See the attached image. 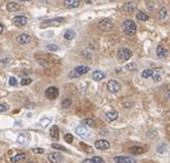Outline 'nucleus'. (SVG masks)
<instances>
[{
    "label": "nucleus",
    "mask_w": 170,
    "mask_h": 163,
    "mask_svg": "<svg viewBox=\"0 0 170 163\" xmlns=\"http://www.w3.org/2000/svg\"><path fill=\"white\" fill-rule=\"evenodd\" d=\"M64 141H67L68 144H71V142L74 141V136H72V134H70V133L64 134Z\"/></svg>",
    "instance_id": "obj_34"
},
{
    "label": "nucleus",
    "mask_w": 170,
    "mask_h": 163,
    "mask_svg": "<svg viewBox=\"0 0 170 163\" xmlns=\"http://www.w3.org/2000/svg\"><path fill=\"white\" fill-rule=\"evenodd\" d=\"M25 157H27V155L24 153H20V154L14 155L13 157H11V162L12 163H17V162H20L22 160H25Z\"/></svg>",
    "instance_id": "obj_19"
},
{
    "label": "nucleus",
    "mask_w": 170,
    "mask_h": 163,
    "mask_svg": "<svg viewBox=\"0 0 170 163\" xmlns=\"http://www.w3.org/2000/svg\"><path fill=\"white\" fill-rule=\"evenodd\" d=\"M105 77H106V73H105L104 71H101V70H96V71H93V73H92L93 80H97V82L102 80Z\"/></svg>",
    "instance_id": "obj_16"
},
{
    "label": "nucleus",
    "mask_w": 170,
    "mask_h": 163,
    "mask_svg": "<svg viewBox=\"0 0 170 163\" xmlns=\"http://www.w3.org/2000/svg\"><path fill=\"white\" fill-rule=\"evenodd\" d=\"M79 4H80V3L78 1V0H64V1H63V6H64L66 8H69V9L78 7Z\"/></svg>",
    "instance_id": "obj_13"
},
{
    "label": "nucleus",
    "mask_w": 170,
    "mask_h": 163,
    "mask_svg": "<svg viewBox=\"0 0 170 163\" xmlns=\"http://www.w3.org/2000/svg\"><path fill=\"white\" fill-rule=\"evenodd\" d=\"M46 48L47 49H51V51H58L59 49V46L58 45H47Z\"/></svg>",
    "instance_id": "obj_39"
},
{
    "label": "nucleus",
    "mask_w": 170,
    "mask_h": 163,
    "mask_svg": "<svg viewBox=\"0 0 170 163\" xmlns=\"http://www.w3.org/2000/svg\"><path fill=\"white\" fill-rule=\"evenodd\" d=\"M29 140H30V137H29L28 133H21V134H19V137H17V142H19L20 145H22V146L27 145V144L29 142Z\"/></svg>",
    "instance_id": "obj_15"
},
{
    "label": "nucleus",
    "mask_w": 170,
    "mask_h": 163,
    "mask_svg": "<svg viewBox=\"0 0 170 163\" xmlns=\"http://www.w3.org/2000/svg\"><path fill=\"white\" fill-rule=\"evenodd\" d=\"M9 86H16L17 85V79L15 77H9Z\"/></svg>",
    "instance_id": "obj_36"
},
{
    "label": "nucleus",
    "mask_w": 170,
    "mask_h": 163,
    "mask_svg": "<svg viewBox=\"0 0 170 163\" xmlns=\"http://www.w3.org/2000/svg\"><path fill=\"white\" fill-rule=\"evenodd\" d=\"M92 160H93L96 163H105L104 158H102V157H100V156H94Z\"/></svg>",
    "instance_id": "obj_38"
},
{
    "label": "nucleus",
    "mask_w": 170,
    "mask_h": 163,
    "mask_svg": "<svg viewBox=\"0 0 170 163\" xmlns=\"http://www.w3.org/2000/svg\"><path fill=\"white\" fill-rule=\"evenodd\" d=\"M53 22H58V23H62L64 22V19L63 17H59V19H54V20H50V21H46V23H43L41 27H47V25H51V24H54Z\"/></svg>",
    "instance_id": "obj_24"
},
{
    "label": "nucleus",
    "mask_w": 170,
    "mask_h": 163,
    "mask_svg": "<svg viewBox=\"0 0 170 163\" xmlns=\"http://www.w3.org/2000/svg\"><path fill=\"white\" fill-rule=\"evenodd\" d=\"M83 163H96V162H94L92 158H86V160L83 161Z\"/></svg>",
    "instance_id": "obj_43"
},
{
    "label": "nucleus",
    "mask_w": 170,
    "mask_h": 163,
    "mask_svg": "<svg viewBox=\"0 0 170 163\" xmlns=\"http://www.w3.org/2000/svg\"><path fill=\"white\" fill-rule=\"evenodd\" d=\"M114 161L116 163H137V161L130 156H115Z\"/></svg>",
    "instance_id": "obj_10"
},
{
    "label": "nucleus",
    "mask_w": 170,
    "mask_h": 163,
    "mask_svg": "<svg viewBox=\"0 0 170 163\" xmlns=\"http://www.w3.org/2000/svg\"><path fill=\"white\" fill-rule=\"evenodd\" d=\"M121 89H122L121 83H120V82H117V80H115V79H110L107 83V90L109 92H112V93H116Z\"/></svg>",
    "instance_id": "obj_3"
},
{
    "label": "nucleus",
    "mask_w": 170,
    "mask_h": 163,
    "mask_svg": "<svg viewBox=\"0 0 170 163\" xmlns=\"http://www.w3.org/2000/svg\"><path fill=\"white\" fill-rule=\"evenodd\" d=\"M3 31H4V25H3L1 23H0V35L3 33Z\"/></svg>",
    "instance_id": "obj_44"
},
{
    "label": "nucleus",
    "mask_w": 170,
    "mask_h": 163,
    "mask_svg": "<svg viewBox=\"0 0 170 163\" xmlns=\"http://www.w3.org/2000/svg\"><path fill=\"white\" fill-rule=\"evenodd\" d=\"M167 15H168V11H167V8H161V11L159 12V19H161V20H163V19H165L167 17Z\"/></svg>",
    "instance_id": "obj_29"
},
{
    "label": "nucleus",
    "mask_w": 170,
    "mask_h": 163,
    "mask_svg": "<svg viewBox=\"0 0 170 163\" xmlns=\"http://www.w3.org/2000/svg\"><path fill=\"white\" fill-rule=\"evenodd\" d=\"M69 76H70V78H77L79 75H78L76 71H71V72L69 73Z\"/></svg>",
    "instance_id": "obj_41"
},
{
    "label": "nucleus",
    "mask_w": 170,
    "mask_h": 163,
    "mask_svg": "<svg viewBox=\"0 0 170 163\" xmlns=\"http://www.w3.org/2000/svg\"><path fill=\"white\" fill-rule=\"evenodd\" d=\"M82 123H83V125L91 126V128H93V126L96 125V122H94V120H92V118H85V120L82 121Z\"/></svg>",
    "instance_id": "obj_26"
},
{
    "label": "nucleus",
    "mask_w": 170,
    "mask_h": 163,
    "mask_svg": "<svg viewBox=\"0 0 170 163\" xmlns=\"http://www.w3.org/2000/svg\"><path fill=\"white\" fill-rule=\"evenodd\" d=\"M32 82V79L31 78H29V77H25V78H23L22 80H21V85L22 86H24V85H29L30 83Z\"/></svg>",
    "instance_id": "obj_35"
},
{
    "label": "nucleus",
    "mask_w": 170,
    "mask_h": 163,
    "mask_svg": "<svg viewBox=\"0 0 170 163\" xmlns=\"http://www.w3.org/2000/svg\"><path fill=\"white\" fill-rule=\"evenodd\" d=\"M129 152L132 153L133 155H139V154L144 153V148L140 147V146H132V147L129 148Z\"/></svg>",
    "instance_id": "obj_22"
},
{
    "label": "nucleus",
    "mask_w": 170,
    "mask_h": 163,
    "mask_svg": "<svg viewBox=\"0 0 170 163\" xmlns=\"http://www.w3.org/2000/svg\"><path fill=\"white\" fill-rule=\"evenodd\" d=\"M75 71L78 73V75H85L86 72L90 71V68L88 65H78L75 68Z\"/></svg>",
    "instance_id": "obj_18"
},
{
    "label": "nucleus",
    "mask_w": 170,
    "mask_h": 163,
    "mask_svg": "<svg viewBox=\"0 0 170 163\" xmlns=\"http://www.w3.org/2000/svg\"><path fill=\"white\" fill-rule=\"evenodd\" d=\"M7 9H8V12H11V13H14V12H17L19 9H20V5L17 4V3H8L7 4Z\"/></svg>",
    "instance_id": "obj_20"
},
{
    "label": "nucleus",
    "mask_w": 170,
    "mask_h": 163,
    "mask_svg": "<svg viewBox=\"0 0 170 163\" xmlns=\"http://www.w3.org/2000/svg\"><path fill=\"white\" fill-rule=\"evenodd\" d=\"M75 132H76L77 136H79L80 138H88V137H90V131L88 130V128H85L84 125L77 126V128L75 129Z\"/></svg>",
    "instance_id": "obj_5"
},
{
    "label": "nucleus",
    "mask_w": 170,
    "mask_h": 163,
    "mask_svg": "<svg viewBox=\"0 0 170 163\" xmlns=\"http://www.w3.org/2000/svg\"><path fill=\"white\" fill-rule=\"evenodd\" d=\"M156 150H157V153H161V154L165 153V152H167V146H165V144H160V145L157 146Z\"/></svg>",
    "instance_id": "obj_31"
},
{
    "label": "nucleus",
    "mask_w": 170,
    "mask_h": 163,
    "mask_svg": "<svg viewBox=\"0 0 170 163\" xmlns=\"http://www.w3.org/2000/svg\"><path fill=\"white\" fill-rule=\"evenodd\" d=\"M50 134H51V138H52V139L58 140V139H59V128H58L56 125H53V126L51 128Z\"/></svg>",
    "instance_id": "obj_21"
},
{
    "label": "nucleus",
    "mask_w": 170,
    "mask_h": 163,
    "mask_svg": "<svg viewBox=\"0 0 170 163\" xmlns=\"http://www.w3.org/2000/svg\"><path fill=\"white\" fill-rule=\"evenodd\" d=\"M105 117H106L107 122H113V121H116L118 118V113L115 110H110V112H107L105 114Z\"/></svg>",
    "instance_id": "obj_14"
},
{
    "label": "nucleus",
    "mask_w": 170,
    "mask_h": 163,
    "mask_svg": "<svg viewBox=\"0 0 170 163\" xmlns=\"http://www.w3.org/2000/svg\"><path fill=\"white\" fill-rule=\"evenodd\" d=\"M71 104H72V101H71V99H64L63 101H62V108H64V109H67V108H69L70 106H71Z\"/></svg>",
    "instance_id": "obj_30"
},
{
    "label": "nucleus",
    "mask_w": 170,
    "mask_h": 163,
    "mask_svg": "<svg viewBox=\"0 0 170 163\" xmlns=\"http://www.w3.org/2000/svg\"><path fill=\"white\" fill-rule=\"evenodd\" d=\"M167 98H168V100H170V91L167 93Z\"/></svg>",
    "instance_id": "obj_45"
},
{
    "label": "nucleus",
    "mask_w": 170,
    "mask_h": 163,
    "mask_svg": "<svg viewBox=\"0 0 170 163\" xmlns=\"http://www.w3.org/2000/svg\"><path fill=\"white\" fill-rule=\"evenodd\" d=\"M136 8H137V5H136V3H132V1L126 3V4L124 5V7H123V9H124L126 13H133V12L136 11Z\"/></svg>",
    "instance_id": "obj_17"
},
{
    "label": "nucleus",
    "mask_w": 170,
    "mask_h": 163,
    "mask_svg": "<svg viewBox=\"0 0 170 163\" xmlns=\"http://www.w3.org/2000/svg\"><path fill=\"white\" fill-rule=\"evenodd\" d=\"M125 68L129 70V71H136L137 70V64L136 63H128L125 65Z\"/></svg>",
    "instance_id": "obj_32"
},
{
    "label": "nucleus",
    "mask_w": 170,
    "mask_h": 163,
    "mask_svg": "<svg viewBox=\"0 0 170 163\" xmlns=\"http://www.w3.org/2000/svg\"><path fill=\"white\" fill-rule=\"evenodd\" d=\"M123 31H124V33L132 36L137 31V24L132 20H125L123 23Z\"/></svg>",
    "instance_id": "obj_1"
},
{
    "label": "nucleus",
    "mask_w": 170,
    "mask_h": 163,
    "mask_svg": "<svg viewBox=\"0 0 170 163\" xmlns=\"http://www.w3.org/2000/svg\"><path fill=\"white\" fill-rule=\"evenodd\" d=\"M154 76V71L152 69H145L141 71V77L143 78H149V77H153Z\"/></svg>",
    "instance_id": "obj_25"
},
{
    "label": "nucleus",
    "mask_w": 170,
    "mask_h": 163,
    "mask_svg": "<svg viewBox=\"0 0 170 163\" xmlns=\"http://www.w3.org/2000/svg\"><path fill=\"white\" fill-rule=\"evenodd\" d=\"M13 23L16 27H24L28 23V19L25 16H15L13 19Z\"/></svg>",
    "instance_id": "obj_11"
},
{
    "label": "nucleus",
    "mask_w": 170,
    "mask_h": 163,
    "mask_svg": "<svg viewBox=\"0 0 170 163\" xmlns=\"http://www.w3.org/2000/svg\"><path fill=\"white\" fill-rule=\"evenodd\" d=\"M137 19L140 20V21H147L148 15L146 13H144V12H139V13H137Z\"/></svg>",
    "instance_id": "obj_28"
},
{
    "label": "nucleus",
    "mask_w": 170,
    "mask_h": 163,
    "mask_svg": "<svg viewBox=\"0 0 170 163\" xmlns=\"http://www.w3.org/2000/svg\"><path fill=\"white\" fill-rule=\"evenodd\" d=\"M51 122H52V120H51L50 117H44V118L40 120V125H41L43 128H46V126L50 125Z\"/></svg>",
    "instance_id": "obj_27"
},
{
    "label": "nucleus",
    "mask_w": 170,
    "mask_h": 163,
    "mask_svg": "<svg viewBox=\"0 0 170 163\" xmlns=\"http://www.w3.org/2000/svg\"><path fill=\"white\" fill-rule=\"evenodd\" d=\"M32 152L36 153V154H43L44 153V148H33Z\"/></svg>",
    "instance_id": "obj_40"
},
{
    "label": "nucleus",
    "mask_w": 170,
    "mask_h": 163,
    "mask_svg": "<svg viewBox=\"0 0 170 163\" xmlns=\"http://www.w3.org/2000/svg\"><path fill=\"white\" fill-rule=\"evenodd\" d=\"M155 53H156V56L159 59H165L168 56V51L163 45H157V47L155 49Z\"/></svg>",
    "instance_id": "obj_8"
},
{
    "label": "nucleus",
    "mask_w": 170,
    "mask_h": 163,
    "mask_svg": "<svg viewBox=\"0 0 170 163\" xmlns=\"http://www.w3.org/2000/svg\"><path fill=\"white\" fill-rule=\"evenodd\" d=\"M58 96H59V90L56 88H54V86H51L45 91V97L48 100H54V99L58 98Z\"/></svg>",
    "instance_id": "obj_4"
},
{
    "label": "nucleus",
    "mask_w": 170,
    "mask_h": 163,
    "mask_svg": "<svg viewBox=\"0 0 170 163\" xmlns=\"http://www.w3.org/2000/svg\"><path fill=\"white\" fill-rule=\"evenodd\" d=\"M75 36H76V33H75L74 30H66L64 33H63V37H64V39H67V40H71V39H74Z\"/></svg>",
    "instance_id": "obj_23"
},
{
    "label": "nucleus",
    "mask_w": 170,
    "mask_h": 163,
    "mask_svg": "<svg viewBox=\"0 0 170 163\" xmlns=\"http://www.w3.org/2000/svg\"><path fill=\"white\" fill-rule=\"evenodd\" d=\"M8 108H7V106H5V105H1L0 104V112H6Z\"/></svg>",
    "instance_id": "obj_42"
},
{
    "label": "nucleus",
    "mask_w": 170,
    "mask_h": 163,
    "mask_svg": "<svg viewBox=\"0 0 170 163\" xmlns=\"http://www.w3.org/2000/svg\"><path fill=\"white\" fill-rule=\"evenodd\" d=\"M113 27H114V24H113V22L110 20H102L99 23V28L102 31H109V30L113 29Z\"/></svg>",
    "instance_id": "obj_7"
},
{
    "label": "nucleus",
    "mask_w": 170,
    "mask_h": 163,
    "mask_svg": "<svg viewBox=\"0 0 170 163\" xmlns=\"http://www.w3.org/2000/svg\"><path fill=\"white\" fill-rule=\"evenodd\" d=\"M16 41L19 44H22V45H25V44H29L31 41V36L27 35V33H23V35H20L17 38H16Z\"/></svg>",
    "instance_id": "obj_12"
},
{
    "label": "nucleus",
    "mask_w": 170,
    "mask_h": 163,
    "mask_svg": "<svg viewBox=\"0 0 170 163\" xmlns=\"http://www.w3.org/2000/svg\"><path fill=\"white\" fill-rule=\"evenodd\" d=\"M153 80L155 82V83H159V82L162 80V76H161L160 73H154V76H153Z\"/></svg>",
    "instance_id": "obj_37"
},
{
    "label": "nucleus",
    "mask_w": 170,
    "mask_h": 163,
    "mask_svg": "<svg viewBox=\"0 0 170 163\" xmlns=\"http://www.w3.org/2000/svg\"><path fill=\"white\" fill-rule=\"evenodd\" d=\"M94 147L97 149H101V150H106L110 147V144L109 141H107L106 139H100V140H97L96 144H94Z\"/></svg>",
    "instance_id": "obj_6"
},
{
    "label": "nucleus",
    "mask_w": 170,
    "mask_h": 163,
    "mask_svg": "<svg viewBox=\"0 0 170 163\" xmlns=\"http://www.w3.org/2000/svg\"><path fill=\"white\" fill-rule=\"evenodd\" d=\"M52 148H54V149H59V150H63V152H68V149H67L66 147H63V146L59 145V144H52Z\"/></svg>",
    "instance_id": "obj_33"
},
{
    "label": "nucleus",
    "mask_w": 170,
    "mask_h": 163,
    "mask_svg": "<svg viewBox=\"0 0 170 163\" xmlns=\"http://www.w3.org/2000/svg\"><path fill=\"white\" fill-rule=\"evenodd\" d=\"M29 163H31V162H29Z\"/></svg>",
    "instance_id": "obj_46"
},
{
    "label": "nucleus",
    "mask_w": 170,
    "mask_h": 163,
    "mask_svg": "<svg viewBox=\"0 0 170 163\" xmlns=\"http://www.w3.org/2000/svg\"><path fill=\"white\" fill-rule=\"evenodd\" d=\"M62 160H63V157H62V155L60 153L53 152V153H50L48 154V161L51 163H60Z\"/></svg>",
    "instance_id": "obj_9"
},
{
    "label": "nucleus",
    "mask_w": 170,
    "mask_h": 163,
    "mask_svg": "<svg viewBox=\"0 0 170 163\" xmlns=\"http://www.w3.org/2000/svg\"><path fill=\"white\" fill-rule=\"evenodd\" d=\"M117 56H118V59H120L121 61H128L129 59H131L132 52H131V49H129L128 47H122V48L118 49Z\"/></svg>",
    "instance_id": "obj_2"
}]
</instances>
